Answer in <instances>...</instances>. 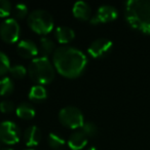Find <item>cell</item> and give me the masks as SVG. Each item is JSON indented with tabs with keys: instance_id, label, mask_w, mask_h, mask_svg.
<instances>
[{
	"instance_id": "6da1fadb",
	"label": "cell",
	"mask_w": 150,
	"mask_h": 150,
	"mask_svg": "<svg viewBox=\"0 0 150 150\" xmlns=\"http://www.w3.org/2000/svg\"><path fill=\"white\" fill-rule=\"evenodd\" d=\"M52 64L60 75L66 78H77L86 70L88 58L80 50L63 45L52 54Z\"/></svg>"
},
{
	"instance_id": "7a4b0ae2",
	"label": "cell",
	"mask_w": 150,
	"mask_h": 150,
	"mask_svg": "<svg viewBox=\"0 0 150 150\" xmlns=\"http://www.w3.org/2000/svg\"><path fill=\"white\" fill-rule=\"evenodd\" d=\"M125 20L132 28L150 34V0H129L125 3Z\"/></svg>"
},
{
	"instance_id": "3957f363",
	"label": "cell",
	"mask_w": 150,
	"mask_h": 150,
	"mask_svg": "<svg viewBox=\"0 0 150 150\" xmlns=\"http://www.w3.org/2000/svg\"><path fill=\"white\" fill-rule=\"evenodd\" d=\"M29 77L39 86L48 84L54 79L56 69L48 58L38 57L32 60L28 68Z\"/></svg>"
},
{
	"instance_id": "277c9868",
	"label": "cell",
	"mask_w": 150,
	"mask_h": 150,
	"mask_svg": "<svg viewBox=\"0 0 150 150\" xmlns=\"http://www.w3.org/2000/svg\"><path fill=\"white\" fill-rule=\"evenodd\" d=\"M29 28L39 35H46L54 29V19L48 11L44 9H35L29 13L27 19Z\"/></svg>"
},
{
	"instance_id": "5b68a950",
	"label": "cell",
	"mask_w": 150,
	"mask_h": 150,
	"mask_svg": "<svg viewBox=\"0 0 150 150\" xmlns=\"http://www.w3.org/2000/svg\"><path fill=\"white\" fill-rule=\"evenodd\" d=\"M59 120L62 125L71 129H81L84 123V117L81 110L74 106L64 107L59 112Z\"/></svg>"
},
{
	"instance_id": "8992f818",
	"label": "cell",
	"mask_w": 150,
	"mask_h": 150,
	"mask_svg": "<svg viewBox=\"0 0 150 150\" xmlns=\"http://www.w3.org/2000/svg\"><path fill=\"white\" fill-rule=\"evenodd\" d=\"M21 35V27L17 20L6 19L0 25V38L6 43H16Z\"/></svg>"
},
{
	"instance_id": "52a82bcc",
	"label": "cell",
	"mask_w": 150,
	"mask_h": 150,
	"mask_svg": "<svg viewBox=\"0 0 150 150\" xmlns=\"http://www.w3.org/2000/svg\"><path fill=\"white\" fill-rule=\"evenodd\" d=\"M21 139V129L13 121L0 122V141L7 145H15Z\"/></svg>"
},
{
	"instance_id": "ba28073f",
	"label": "cell",
	"mask_w": 150,
	"mask_h": 150,
	"mask_svg": "<svg viewBox=\"0 0 150 150\" xmlns=\"http://www.w3.org/2000/svg\"><path fill=\"white\" fill-rule=\"evenodd\" d=\"M118 17V11L116 7L112 5H102L98 8L97 13L92 17L91 19V24L92 25H100V24L109 23L117 19Z\"/></svg>"
},
{
	"instance_id": "9c48e42d",
	"label": "cell",
	"mask_w": 150,
	"mask_h": 150,
	"mask_svg": "<svg viewBox=\"0 0 150 150\" xmlns=\"http://www.w3.org/2000/svg\"><path fill=\"white\" fill-rule=\"evenodd\" d=\"M113 43L107 38H98L88 46V54L94 59H102L106 57L112 50Z\"/></svg>"
},
{
	"instance_id": "30bf717a",
	"label": "cell",
	"mask_w": 150,
	"mask_h": 150,
	"mask_svg": "<svg viewBox=\"0 0 150 150\" xmlns=\"http://www.w3.org/2000/svg\"><path fill=\"white\" fill-rule=\"evenodd\" d=\"M17 52L19 56L25 59H32L39 54V50L35 42L29 39H23L18 43Z\"/></svg>"
},
{
	"instance_id": "8fae6325",
	"label": "cell",
	"mask_w": 150,
	"mask_h": 150,
	"mask_svg": "<svg viewBox=\"0 0 150 150\" xmlns=\"http://www.w3.org/2000/svg\"><path fill=\"white\" fill-rule=\"evenodd\" d=\"M88 138L80 129L73 132L68 139V146L72 150H81L88 144Z\"/></svg>"
},
{
	"instance_id": "7c38bea8",
	"label": "cell",
	"mask_w": 150,
	"mask_h": 150,
	"mask_svg": "<svg viewBox=\"0 0 150 150\" xmlns=\"http://www.w3.org/2000/svg\"><path fill=\"white\" fill-rule=\"evenodd\" d=\"M73 16L80 21H91L92 19V11L91 6L84 1H78L73 5Z\"/></svg>"
},
{
	"instance_id": "4fadbf2b",
	"label": "cell",
	"mask_w": 150,
	"mask_h": 150,
	"mask_svg": "<svg viewBox=\"0 0 150 150\" xmlns=\"http://www.w3.org/2000/svg\"><path fill=\"white\" fill-rule=\"evenodd\" d=\"M40 140H41V133L36 125H30L24 132V141H25L26 146H28V147L37 146Z\"/></svg>"
},
{
	"instance_id": "5bb4252c",
	"label": "cell",
	"mask_w": 150,
	"mask_h": 150,
	"mask_svg": "<svg viewBox=\"0 0 150 150\" xmlns=\"http://www.w3.org/2000/svg\"><path fill=\"white\" fill-rule=\"evenodd\" d=\"M54 37L58 42L62 44H67L71 42L75 37V32L73 29L66 26H60L54 29Z\"/></svg>"
},
{
	"instance_id": "9a60e30c",
	"label": "cell",
	"mask_w": 150,
	"mask_h": 150,
	"mask_svg": "<svg viewBox=\"0 0 150 150\" xmlns=\"http://www.w3.org/2000/svg\"><path fill=\"white\" fill-rule=\"evenodd\" d=\"M16 113L19 118L24 119V120H30V119L34 118L36 111L34 107L29 103H21L16 109Z\"/></svg>"
},
{
	"instance_id": "2e32d148",
	"label": "cell",
	"mask_w": 150,
	"mask_h": 150,
	"mask_svg": "<svg viewBox=\"0 0 150 150\" xmlns=\"http://www.w3.org/2000/svg\"><path fill=\"white\" fill-rule=\"evenodd\" d=\"M38 50H39V54H41L40 57H44V58H47L50 54H54V50H56V44L52 41L50 38L48 37H42L39 40V46H38Z\"/></svg>"
},
{
	"instance_id": "e0dca14e",
	"label": "cell",
	"mask_w": 150,
	"mask_h": 150,
	"mask_svg": "<svg viewBox=\"0 0 150 150\" xmlns=\"http://www.w3.org/2000/svg\"><path fill=\"white\" fill-rule=\"evenodd\" d=\"M28 97H29L30 100L35 101V102H40V101H43L47 98V92H46V88L43 86L36 84V86H33L30 88Z\"/></svg>"
},
{
	"instance_id": "ac0fdd59",
	"label": "cell",
	"mask_w": 150,
	"mask_h": 150,
	"mask_svg": "<svg viewBox=\"0 0 150 150\" xmlns=\"http://www.w3.org/2000/svg\"><path fill=\"white\" fill-rule=\"evenodd\" d=\"M13 90H15V83L11 77H3L0 79V96H9L13 94Z\"/></svg>"
},
{
	"instance_id": "d6986e66",
	"label": "cell",
	"mask_w": 150,
	"mask_h": 150,
	"mask_svg": "<svg viewBox=\"0 0 150 150\" xmlns=\"http://www.w3.org/2000/svg\"><path fill=\"white\" fill-rule=\"evenodd\" d=\"M47 144L52 149L59 150L65 145V140L59 134L50 133L47 137Z\"/></svg>"
},
{
	"instance_id": "ffe728a7",
	"label": "cell",
	"mask_w": 150,
	"mask_h": 150,
	"mask_svg": "<svg viewBox=\"0 0 150 150\" xmlns=\"http://www.w3.org/2000/svg\"><path fill=\"white\" fill-rule=\"evenodd\" d=\"M8 73L11 74V78H13V79H23L26 75L28 74V70L23 65L17 64L11 67Z\"/></svg>"
},
{
	"instance_id": "44dd1931",
	"label": "cell",
	"mask_w": 150,
	"mask_h": 150,
	"mask_svg": "<svg viewBox=\"0 0 150 150\" xmlns=\"http://www.w3.org/2000/svg\"><path fill=\"white\" fill-rule=\"evenodd\" d=\"M13 15L15 20H23L28 17V7L26 4L23 3H18L13 7Z\"/></svg>"
},
{
	"instance_id": "7402d4cb",
	"label": "cell",
	"mask_w": 150,
	"mask_h": 150,
	"mask_svg": "<svg viewBox=\"0 0 150 150\" xmlns=\"http://www.w3.org/2000/svg\"><path fill=\"white\" fill-rule=\"evenodd\" d=\"M80 131L84 134L88 138H92L98 134V127L92 121H84L83 125L81 127Z\"/></svg>"
},
{
	"instance_id": "603a6c76",
	"label": "cell",
	"mask_w": 150,
	"mask_h": 150,
	"mask_svg": "<svg viewBox=\"0 0 150 150\" xmlns=\"http://www.w3.org/2000/svg\"><path fill=\"white\" fill-rule=\"evenodd\" d=\"M11 61L6 54L0 52V76L6 74L11 69Z\"/></svg>"
},
{
	"instance_id": "cb8c5ba5",
	"label": "cell",
	"mask_w": 150,
	"mask_h": 150,
	"mask_svg": "<svg viewBox=\"0 0 150 150\" xmlns=\"http://www.w3.org/2000/svg\"><path fill=\"white\" fill-rule=\"evenodd\" d=\"M13 13V5L7 0H0V18H7Z\"/></svg>"
},
{
	"instance_id": "d4e9b609",
	"label": "cell",
	"mask_w": 150,
	"mask_h": 150,
	"mask_svg": "<svg viewBox=\"0 0 150 150\" xmlns=\"http://www.w3.org/2000/svg\"><path fill=\"white\" fill-rule=\"evenodd\" d=\"M15 110V104L11 100H3L0 102V111L2 113H11Z\"/></svg>"
},
{
	"instance_id": "484cf974",
	"label": "cell",
	"mask_w": 150,
	"mask_h": 150,
	"mask_svg": "<svg viewBox=\"0 0 150 150\" xmlns=\"http://www.w3.org/2000/svg\"><path fill=\"white\" fill-rule=\"evenodd\" d=\"M0 150H13V149H11V148H7V147H5V148H0Z\"/></svg>"
},
{
	"instance_id": "4316f807",
	"label": "cell",
	"mask_w": 150,
	"mask_h": 150,
	"mask_svg": "<svg viewBox=\"0 0 150 150\" xmlns=\"http://www.w3.org/2000/svg\"><path fill=\"white\" fill-rule=\"evenodd\" d=\"M88 150H97V149H96V147H94V146H93V147H90V148H88Z\"/></svg>"
},
{
	"instance_id": "83f0119b",
	"label": "cell",
	"mask_w": 150,
	"mask_h": 150,
	"mask_svg": "<svg viewBox=\"0 0 150 150\" xmlns=\"http://www.w3.org/2000/svg\"><path fill=\"white\" fill-rule=\"evenodd\" d=\"M26 150H34V149H26Z\"/></svg>"
}]
</instances>
